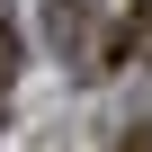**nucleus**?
Masks as SVG:
<instances>
[{
	"mask_svg": "<svg viewBox=\"0 0 152 152\" xmlns=\"http://www.w3.org/2000/svg\"><path fill=\"white\" fill-rule=\"evenodd\" d=\"M18 54H27L18 45V18H9V0H0V99H9V81H18Z\"/></svg>",
	"mask_w": 152,
	"mask_h": 152,
	"instance_id": "f03ea898",
	"label": "nucleus"
},
{
	"mask_svg": "<svg viewBox=\"0 0 152 152\" xmlns=\"http://www.w3.org/2000/svg\"><path fill=\"white\" fill-rule=\"evenodd\" d=\"M45 36L63 63L107 72V0H45Z\"/></svg>",
	"mask_w": 152,
	"mask_h": 152,
	"instance_id": "f257e3e1",
	"label": "nucleus"
},
{
	"mask_svg": "<svg viewBox=\"0 0 152 152\" xmlns=\"http://www.w3.org/2000/svg\"><path fill=\"white\" fill-rule=\"evenodd\" d=\"M116 152H152V125H125V134H116Z\"/></svg>",
	"mask_w": 152,
	"mask_h": 152,
	"instance_id": "7ed1b4c3",
	"label": "nucleus"
}]
</instances>
